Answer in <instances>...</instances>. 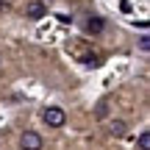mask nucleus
<instances>
[{"label": "nucleus", "mask_w": 150, "mask_h": 150, "mask_svg": "<svg viewBox=\"0 0 150 150\" xmlns=\"http://www.w3.org/2000/svg\"><path fill=\"white\" fill-rule=\"evenodd\" d=\"M42 120L50 125V128H61V125L67 122V114L61 111L59 106H50V108H45V114H42Z\"/></svg>", "instance_id": "nucleus-1"}, {"label": "nucleus", "mask_w": 150, "mask_h": 150, "mask_svg": "<svg viewBox=\"0 0 150 150\" xmlns=\"http://www.w3.org/2000/svg\"><path fill=\"white\" fill-rule=\"evenodd\" d=\"M22 150H42V136L33 131H25L22 134Z\"/></svg>", "instance_id": "nucleus-2"}, {"label": "nucleus", "mask_w": 150, "mask_h": 150, "mask_svg": "<svg viewBox=\"0 0 150 150\" xmlns=\"http://www.w3.org/2000/svg\"><path fill=\"white\" fill-rule=\"evenodd\" d=\"M45 11H47V8H45V0H31V3L25 6V14L31 17V20H42Z\"/></svg>", "instance_id": "nucleus-3"}, {"label": "nucleus", "mask_w": 150, "mask_h": 150, "mask_svg": "<svg viewBox=\"0 0 150 150\" xmlns=\"http://www.w3.org/2000/svg\"><path fill=\"white\" fill-rule=\"evenodd\" d=\"M86 31H89V33H100V31H103V20H100V17H89Z\"/></svg>", "instance_id": "nucleus-4"}, {"label": "nucleus", "mask_w": 150, "mask_h": 150, "mask_svg": "<svg viewBox=\"0 0 150 150\" xmlns=\"http://www.w3.org/2000/svg\"><path fill=\"white\" fill-rule=\"evenodd\" d=\"M125 131H128V125H125L122 120H114L111 122V134L114 136H125Z\"/></svg>", "instance_id": "nucleus-5"}, {"label": "nucleus", "mask_w": 150, "mask_h": 150, "mask_svg": "<svg viewBox=\"0 0 150 150\" xmlns=\"http://www.w3.org/2000/svg\"><path fill=\"white\" fill-rule=\"evenodd\" d=\"M106 114H108V103L100 100V103H97V108H95V117L97 120H106Z\"/></svg>", "instance_id": "nucleus-6"}, {"label": "nucleus", "mask_w": 150, "mask_h": 150, "mask_svg": "<svg viewBox=\"0 0 150 150\" xmlns=\"http://www.w3.org/2000/svg\"><path fill=\"white\" fill-rule=\"evenodd\" d=\"M136 145H139V150H150V134H147V131L139 134V142H136Z\"/></svg>", "instance_id": "nucleus-7"}, {"label": "nucleus", "mask_w": 150, "mask_h": 150, "mask_svg": "<svg viewBox=\"0 0 150 150\" xmlns=\"http://www.w3.org/2000/svg\"><path fill=\"white\" fill-rule=\"evenodd\" d=\"M139 47H142V53H147V50H150V39H147V36L139 39Z\"/></svg>", "instance_id": "nucleus-8"}]
</instances>
